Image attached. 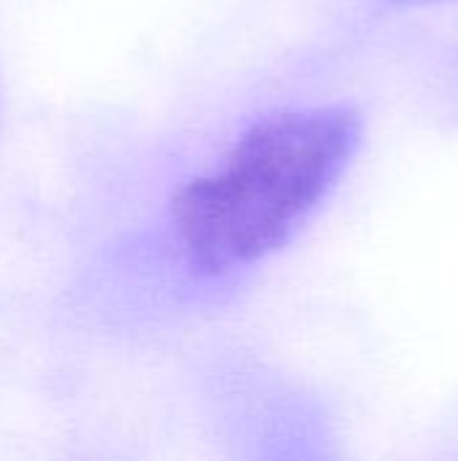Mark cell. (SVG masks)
Here are the masks:
<instances>
[{"mask_svg":"<svg viewBox=\"0 0 458 461\" xmlns=\"http://www.w3.org/2000/svg\"><path fill=\"white\" fill-rule=\"evenodd\" d=\"M391 3H429V0H391Z\"/></svg>","mask_w":458,"mask_h":461,"instance_id":"obj_2","label":"cell"},{"mask_svg":"<svg viewBox=\"0 0 458 461\" xmlns=\"http://www.w3.org/2000/svg\"><path fill=\"white\" fill-rule=\"evenodd\" d=\"M362 140L348 105L281 111L232 146L219 170L173 200V227L189 262L227 273L281 249L346 173Z\"/></svg>","mask_w":458,"mask_h":461,"instance_id":"obj_1","label":"cell"}]
</instances>
